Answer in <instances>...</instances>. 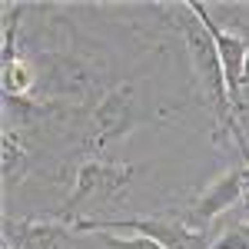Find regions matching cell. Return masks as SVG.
I'll list each match as a JSON object with an SVG mask.
<instances>
[{
    "instance_id": "cell-7",
    "label": "cell",
    "mask_w": 249,
    "mask_h": 249,
    "mask_svg": "<svg viewBox=\"0 0 249 249\" xmlns=\"http://www.w3.org/2000/svg\"><path fill=\"white\" fill-rule=\"evenodd\" d=\"M30 170V146L23 140V130H10L3 126V190L10 193Z\"/></svg>"
},
{
    "instance_id": "cell-2",
    "label": "cell",
    "mask_w": 249,
    "mask_h": 249,
    "mask_svg": "<svg viewBox=\"0 0 249 249\" xmlns=\"http://www.w3.org/2000/svg\"><path fill=\"white\" fill-rule=\"evenodd\" d=\"M133 163L123 160H110V156H87L73 173V190L60 203L53 219L63 226H77V223H90V219H103V210H113L123 203V196L130 190L136 176Z\"/></svg>"
},
{
    "instance_id": "cell-3",
    "label": "cell",
    "mask_w": 249,
    "mask_h": 249,
    "mask_svg": "<svg viewBox=\"0 0 249 249\" xmlns=\"http://www.w3.org/2000/svg\"><path fill=\"white\" fill-rule=\"evenodd\" d=\"M133 232V236H146L160 243L163 249H210L219 232L216 226H196L193 219H186L183 210H166L156 213V216H103V219H90V223H77L70 232H83V236H93V232Z\"/></svg>"
},
{
    "instance_id": "cell-10",
    "label": "cell",
    "mask_w": 249,
    "mask_h": 249,
    "mask_svg": "<svg viewBox=\"0 0 249 249\" xmlns=\"http://www.w3.org/2000/svg\"><path fill=\"white\" fill-rule=\"evenodd\" d=\"M243 163H249V130H246V153H243Z\"/></svg>"
},
{
    "instance_id": "cell-5",
    "label": "cell",
    "mask_w": 249,
    "mask_h": 249,
    "mask_svg": "<svg viewBox=\"0 0 249 249\" xmlns=\"http://www.w3.org/2000/svg\"><path fill=\"white\" fill-rule=\"evenodd\" d=\"M239 206H243V160H236L199 196H193L183 213L196 226H216L226 213H239Z\"/></svg>"
},
{
    "instance_id": "cell-6",
    "label": "cell",
    "mask_w": 249,
    "mask_h": 249,
    "mask_svg": "<svg viewBox=\"0 0 249 249\" xmlns=\"http://www.w3.org/2000/svg\"><path fill=\"white\" fill-rule=\"evenodd\" d=\"M3 249H73V232L57 219H3Z\"/></svg>"
},
{
    "instance_id": "cell-8",
    "label": "cell",
    "mask_w": 249,
    "mask_h": 249,
    "mask_svg": "<svg viewBox=\"0 0 249 249\" xmlns=\"http://www.w3.org/2000/svg\"><path fill=\"white\" fill-rule=\"evenodd\" d=\"M239 34L246 37V63H243L239 96H236L232 110H236V126H239V136H243V153H246V130H249V27H239ZM243 153L236 156V160H243Z\"/></svg>"
},
{
    "instance_id": "cell-1",
    "label": "cell",
    "mask_w": 249,
    "mask_h": 249,
    "mask_svg": "<svg viewBox=\"0 0 249 249\" xmlns=\"http://www.w3.org/2000/svg\"><path fill=\"white\" fill-rule=\"evenodd\" d=\"M153 10L160 14V23H166L173 34L179 37L186 57H190L196 100L213 113V123H216L213 126V140L239 156L243 153V136H239V126H236V110H232V96H230V87H226L223 60H219V50L213 43L210 30L203 27V20L196 17L190 0L156 3Z\"/></svg>"
},
{
    "instance_id": "cell-4",
    "label": "cell",
    "mask_w": 249,
    "mask_h": 249,
    "mask_svg": "<svg viewBox=\"0 0 249 249\" xmlns=\"http://www.w3.org/2000/svg\"><path fill=\"white\" fill-rule=\"evenodd\" d=\"M143 120H146V113H143V100H140L136 83H120L113 90H107L96 100L93 113L87 120V136H83L87 156H107V150L123 143Z\"/></svg>"
},
{
    "instance_id": "cell-9",
    "label": "cell",
    "mask_w": 249,
    "mask_h": 249,
    "mask_svg": "<svg viewBox=\"0 0 249 249\" xmlns=\"http://www.w3.org/2000/svg\"><path fill=\"white\" fill-rule=\"evenodd\" d=\"M107 249H163L160 243L146 239V236H116V232H93Z\"/></svg>"
}]
</instances>
